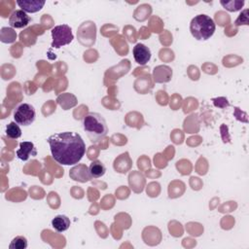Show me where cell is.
I'll list each match as a JSON object with an SVG mask.
<instances>
[{"instance_id": "1", "label": "cell", "mask_w": 249, "mask_h": 249, "mask_svg": "<svg viewBox=\"0 0 249 249\" xmlns=\"http://www.w3.org/2000/svg\"><path fill=\"white\" fill-rule=\"evenodd\" d=\"M47 142L53 159L59 164H76L86 153V144L82 136L74 131L54 133L47 139Z\"/></svg>"}, {"instance_id": "2", "label": "cell", "mask_w": 249, "mask_h": 249, "mask_svg": "<svg viewBox=\"0 0 249 249\" xmlns=\"http://www.w3.org/2000/svg\"><path fill=\"white\" fill-rule=\"evenodd\" d=\"M83 127L91 143L104 139L108 133V126L102 115L89 112L83 119Z\"/></svg>"}, {"instance_id": "3", "label": "cell", "mask_w": 249, "mask_h": 249, "mask_svg": "<svg viewBox=\"0 0 249 249\" xmlns=\"http://www.w3.org/2000/svg\"><path fill=\"white\" fill-rule=\"evenodd\" d=\"M216 25L214 20L207 15L200 14L192 18L190 31L193 37L198 41L208 40L215 32Z\"/></svg>"}, {"instance_id": "4", "label": "cell", "mask_w": 249, "mask_h": 249, "mask_svg": "<svg viewBox=\"0 0 249 249\" xmlns=\"http://www.w3.org/2000/svg\"><path fill=\"white\" fill-rule=\"evenodd\" d=\"M51 34L53 38L51 47L53 49H59L60 47L66 46L70 44L74 39L72 29L67 24H60L54 26L51 30Z\"/></svg>"}, {"instance_id": "5", "label": "cell", "mask_w": 249, "mask_h": 249, "mask_svg": "<svg viewBox=\"0 0 249 249\" xmlns=\"http://www.w3.org/2000/svg\"><path fill=\"white\" fill-rule=\"evenodd\" d=\"M36 118V111L29 103L19 104L14 111V120L18 124L27 126L30 125Z\"/></svg>"}, {"instance_id": "6", "label": "cell", "mask_w": 249, "mask_h": 249, "mask_svg": "<svg viewBox=\"0 0 249 249\" xmlns=\"http://www.w3.org/2000/svg\"><path fill=\"white\" fill-rule=\"evenodd\" d=\"M30 17L22 10H15L9 18V24L14 28H23L30 22Z\"/></svg>"}, {"instance_id": "7", "label": "cell", "mask_w": 249, "mask_h": 249, "mask_svg": "<svg viewBox=\"0 0 249 249\" xmlns=\"http://www.w3.org/2000/svg\"><path fill=\"white\" fill-rule=\"evenodd\" d=\"M132 53L135 62L140 65H145L151 59L152 55L150 49L141 43H138L133 47Z\"/></svg>"}, {"instance_id": "8", "label": "cell", "mask_w": 249, "mask_h": 249, "mask_svg": "<svg viewBox=\"0 0 249 249\" xmlns=\"http://www.w3.org/2000/svg\"><path fill=\"white\" fill-rule=\"evenodd\" d=\"M18 159L22 161H26L30 157L37 156V149L35 145L30 141H22L19 143V148L16 152Z\"/></svg>"}, {"instance_id": "9", "label": "cell", "mask_w": 249, "mask_h": 249, "mask_svg": "<svg viewBox=\"0 0 249 249\" xmlns=\"http://www.w3.org/2000/svg\"><path fill=\"white\" fill-rule=\"evenodd\" d=\"M153 78L156 83H167L172 78V69L167 65L156 66L153 70Z\"/></svg>"}, {"instance_id": "10", "label": "cell", "mask_w": 249, "mask_h": 249, "mask_svg": "<svg viewBox=\"0 0 249 249\" xmlns=\"http://www.w3.org/2000/svg\"><path fill=\"white\" fill-rule=\"evenodd\" d=\"M45 1L40 0H18L17 4L20 8V10L25 13H37L39 12L45 5Z\"/></svg>"}, {"instance_id": "11", "label": "cell", "mask_w": 249, "mask_h": 249, "mask_svg": "<svg viewBox=\"0 0 249 249\" xmlns=\"http://www.w3.org/2000/svg\"><path fill=\"white\" fill-rule=\"evenodd\" d=\"M52 226L57 232H63L70 227V219L65 215H57L52 220Z\"/></svg>"}, {"instance_id": "12", "label": "cell", "mask_w": 249, "mask_h": 249, "mask_svg": "<svg viewBox=\"0 0 249 249\" xmlns=\"http://www.w3.org/2000/svg\"><path fill=\"white\" fill-rule=\"evenodd\" d=\"M89 172L92 178H100L106 172V167L101 160H95L90 162L89 166Z\"/></svg>"}, {"instance_id": "13", "label": "cell", "mask_w": 249, "mask_h": 249, "mask_svg": "<svg viewBox=\"0 0 249 249\" xmlns=\"http://www.w3.org/2000/svg\"><path fill=\"white\" fill-rule=\"evenodd\" d=\"M6 135L11 139H18L21 136V129L16 122H11L6 126Z\"/></svg>"}, {"instance_id": "14", "label": "cell", "mask_w": 249, "mask_h": 249, "mask_svg": "<svg viewBox=\"0 0 249 249\" xmlns=\"http://www.w3.org/2000/svg\"><path fill=\"white\" fill-rule=\"evenodd\" d=\"M220 4L230 12H236L241 10L244 5L243 0H233V1H220Z\"/></svg>"}, {"instance_id": "15", "label": "cell", "mask_w": 249, "mask_h": 249, "mask_svg": "<svg viewBox=\"0 0 249 249\" xmlns=\"http://www.w3.org/2000/svg\"><path fill=\"white\" fill-rule=\"evenodd\" d=\"M28 243H27L26 237L22 235H18L13 238V240L9 245V248L10 249H25Z\"/></svg>"}, {"instance_id": "16", "label": "cell", "mask_w": 249, "mask_h": 249, "mask_svg": "<svg viewBox=\"0 0 249 249\" xmlns=\"http://www.w3.org/2000/svg\"><path fill=\"white\" fill-rule=\"evenodd\" d=\"M234 24L236 26H239V25H249V18H248V9H245L243 10L238 18H236V20L234 21Z\"/></svg>"}]
</instances>
